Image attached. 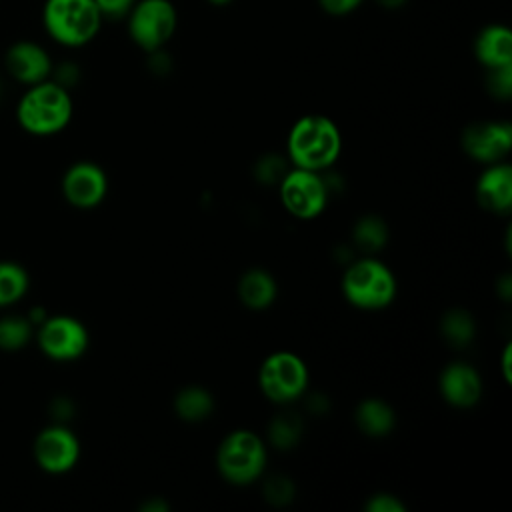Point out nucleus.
<instances>
[{
	"mask_svg": "<svg viewBox=\"0 0 512 512\" xmlns=\"http://www.w3.org/2000/svg\"><path fill=\"white\" fill-rule=\"evenodd\" d=\"M174 408L182 420L200 422L212 414L214 400H212L210 392H206L204 388L190 386V388H184L178 392V396L174 400Z\"/></svg>",
	"mask_w": 512,
	"mask_h": 512,
	"instance_id": "aec40b11",
	"label": "nucleus"
},
{
	"mask_svg": "<svg viewBox=\"0 0 512 512\" xmlns=\"http://www.w3.org/2000/svg\"><path fill=\"white\" fill-rule=\"evenodd\" d=\"M30 288L26 268L12 260H0V308L20 302Z\"/></svg>",
	"mask_w": 512,
	"mask_h": 512,
	"instance_id": "6ab92c4d",
	"label": "nucleus"
},
{
	"mask_svg": "<svg viewBox=\"0 0 512 512\" xmlns=\"http://www.w3.org/2000/svg\"><path fill=\"white\" fill-rule=\"evenodd\" d=\"M476 60L490 68L512 64V32L504 24H488L474 38Z\"/></svg>",
	"mask_w": 512,
	"mask_h": 512,
	"instance_id": "2eb2a0df",
	"label": "nucleus"
},
{
	"mask_svg": "<svg viewBox=\"0 0 512 512\" xmlns=\"http://www.w3.org/2000/svg\"><path fill=\"white\" fill-rule=\"evenodd\" d=\"M4 66H6L8 74L24 86L44 82L54 72L50 54L40 44H36L32 40L14 42L6 50Z\"/></svg>",
	"mask_w": 512,
	"mask_h": 512,
	"instance_id": "f8f14e48",
	"label": "nucleus"
},
{
	"mask_svg": "<svg viewBox=\"0 0 512 512\" xmlns=\"http://www.w3.org/2000/svg\"><path fill=\"white\" fill-rule=\"evenodd\" d=\"M440 392L448 404L470 408L480 400L482 380L470 364L454 362L446 366L440 376Z\"/></svg>",
	"mask_w": 512,
	"mask_h": 512,
	"instance_id": "4468645a",
	"label": "nucleus"
},
{
	"mask_svg": "<svg viewBox=\"0 0 512 512\" xmlns=\"http://www.w3.org/2000/svg\"><path fill=\"white\" fill-rule=\"evenodd\" d=\"M258 382L266 398L284 404L296 400L308 386V368L292 352L270 354L258 374Z\"/></svg>",
	"mask_w": 512,
	"mask_h": 512,
	"instance_id": "6e6552de",
	"label": "nucleus"
},
{
	"mask_svg": "<svg viewBox=\"0 0 512 512\" xmlns=\"http://www.w3.org/2000/svg\"><path fill=\"white\" fill-rule=\"evenodd\" d=\"M340 148V130L326 116H304L288 134V154L296 168L312 172L324 170L338 158Z\"/></svg>",
	"mask_w": 512,
	"mask_h": 512,
	"instance_id": "f03ea898",
	"label": "nucleus"
},
{
	"mask_svg": "<svg viewBox=\"0 0 512 512\" xmlns=\"http://www.w3.org/2000/svg\"><path fill=\"white\" fill-rule=\"evenodd\" d=\"M266 496L274 504H284L292 498V484L288 482V478H272L266 484Z\"/></svg>",
	"mask_w": 512,
	"mask_h": 512,
	"instance_id": "cd10ccee",
	"label": "nucleus"
},
{
	"mask_svg": "<svg viewBox=\"0 0 512 512\" xmlns=\"http://www.w3.org/2000/svg\"><path fill=\"white\" fill-rule=\"evenodd\" d=\"M106 190V174L94 162H76L62 176V194L74 208L88 210L98 206L104 200Z\"/></svg>",
	"mask_w": 512,
	"mask_h": 512,
	"instance_id": "9b49d317",
	"label": "nucleus"
},
{
	"mask_svg": "<svg viewBox=\"0 0 512 512\" xmlns=\"http://www.w3.org/2000/svg\"><path fill=\"white\" fill-rule=\"evenodd\" d=\"M464 150L480 162H496L512 148V126L508 122H480L466 128Z\"/></svg>",
	"mask_w": 512,
	"mask_h": 512,
	"instance_id": "ddd939ff",
	"label": "nucleus"
},
{
	"mask_svg": "<svg viewBox=\"0 0 512 512\" xmlns=\"http://www.w3.org/2000/svg\"><path fill=\"white\" fill-rule=\"evenodd\" d=\"M32 454L44 472L64 474L76 466L80 458V442L70 428L52 424L36 434Z\"/></svg>",
	"mask_w": 512,
	"mask_h": 512,
	"instance_id": "9d476101",
	"label": "nucleus"
},
{
	"mask_svg": "<svg viewBox=\"0 0 512 512\" xmlns=\"http://www.w3.org/2000/svg\"><path fill=\"white\" fill-rule=\"evenodd\" d=\"M102 20L94 0H46L42 8L46 34L66 48H80L92 42L100 32Z\"/></svg>",
	"mask_w": 512,
	"mask_h": 512,
	"instance_id": "7ed1b4c3",
	"label": "nucleus"
},
{
	"mask_svg": "<svg viewBox=\"0 0 512 512\" xmlns=\"http://www.w3.org/2000/svg\"><path fill=\"white\" fill-rule=\"evenodd\" d=\"M508 358H510V346L504 350V374L510 380V368H508Z\"/></svg>",
	"mask_w": 512,
	"mask_h": 512,
	"instance_id": "7c9ffc66",
	"label": "nucleus"
},
{
	"mask_svg": "<svg viewBox=\"0 0 512 512\" xmlns=\"http://www.w3.org/2000/svg\"><path fill=\"white\" fill-rule=\"evenodd\" d=\"M406 2H408V0H376V4L382 6V8H386V10H398V8H402Z\"/></svg>",
	"mask_w": 512,
	"mask_h": 512,
	"instance_id": "c756f323",
	"label": "nucleus"
},
{
	"mask_svg": "<svg viewBox=\"0 0 512 512\" xmlns=\"http://www.w3.org/2000/svg\"><path fill=\"white\" fill-rule=\"evenodd\" d=\"M342 290L346 300L356 308L378 310L394 300L396 280L390 268L380 260L362 258L346 270Z\"/></svg>",
	"mask_w": 512,
	"mask_h": 512,
	"instance_id": "20e7f679",
	"label": "nucleus"
},
{
	"mask_svg": "<svg viewBox=\"0 0 512 512\" xmlns=\"http://www.w3.org/2000/svg\"><path fill=\"white\" fill-rule=\"evenodd\" d=\"M366 510H370V512H402L404 504L392 494H376L368 500Z\"/></svg>",
	"mask_w": 512,
	"mask_h": 512,
	"instance_id": "c85d7f7f",
	"label": "nucleus"
},
{
	"mask_svg": "<svg viewBox=\"0 0 512 512\" xmlns=\"http://www.w3.org/2000/svg\"><path fill=\"white\" fill-rule=\"evenodd\" d=\"M126 20L132 42L144 52H154L174 36L178 12L170 0H136Z\"/></svg>",
	"mask_w": 512,
	"mask_h": 512,
	"instance_id": "423d86ee",
	"label": "nucleus"
},
{
	"mask_svg": "<svg viewBox=\"0 0 512 512\" xmlns=\"http://www.w3.org/2000/svg\"><path fill=\"white\" fill-rule=\"evenodd\" d=\"M206 2L212 6H228L232 0H206Z\"/></svg>",
	"mask_w": 512,
	"mask_h": 512,
	"instance_id": "2f4dec72",
	"label": "nucleus"
},
{
	"mask_svg": "<svg viewBox=\"0 0 512 512\" xmlns=\"http://www.w3.org/2000/svg\"><path fill=\"white\" fill-rule=\"evenodd\" d=\"M444 338L454 346H464L474 338V320L464 310H450L440 324Z\"/></svg>",
	"mask_w": 512,
	"mask_h": 512,
	"instance_id": "5701e85b",
	"label": "nucleus"
},
{
	"mask_svg": "<svg viewBox=\"0 0 512 512\" xmlns=\"http://www.w3.org/2000/svg\"><path fill=\"white\" fill-rule=\"evenodd\" d=\"M478 200L494 212H508L512 204V168L508 164L490 166L476 184Z\"/></svg>",
	"mask_w": 512,
	"mask_h": 512,
	"instance_id": "dca6fc26",
	"label": "nucleus"
},
{
	"mask_svg": "<svg viewBox=\"0 0 512 512\" xmlns=\"http://www.w3.org/2000/svg\"><path fill=\"white\" fill-rule=\"evenodd\" d=\"M102 18H112L120 20L126 18V14L132 10L136 0H94Z\"/></svg>",
	"mask_w": 512,
	"mask_h": 512,
	"instance_id": "a878e982",
	"label": "nucleus"
},
{
	"mask_svg": "<svg viewBox=\"0 0 512 512\" xmlns=\"http://www.w3.org/2000/svg\"><path fill=\"white\" fill-rule=\"evenodd\" d=\"M34 332L36 328L28 320V316L10 314L0 318V350L4 352L22 350L34 338Z\"/></svg>",
	"mask_w": 512,
	"mask_h": 512,
	"instance_id": "412c9836",
	"label": "nucleus"
},
{
	"mask_svg": "<svg viewBox=\"0 0 512 512\" xmlns=\"http://www.w3.org/2000/svg\"><path fill=\"white\" fill-rule=\"evenodd\" d=\"M280 198L284 208L296 218H314L328 202V186L318 172L294 168L282 176Z\"/></svg>",
	"mask_w": 512,
	"mask_h": 512,
	"instance_id": "1a4fd4ad",
	"label": "nucleus"
},
{
	"mask_svg": "<svg viewBox=\"0 0 512 512\" xmlns=\"http://www.w3.org/2000/svg\"><path fill=\"white\" fill-rule=\"evenodd\" d=\"M388 230L384 220L376 216H364L354 226V242L364 252H376L386 244Z\"/></svg>",
	"mask_w": 512,
	"mask_h": 512,
	"instance_id": "4be33fe9",
	"label": "nucleus"
},
{
	"mask_svg": "<svg viewBox=\"0 0 512 512\" xmlns=\"http://www.w3.org/2000/svg\"><path fill=\"white\" fill-rule=\"evenodd\" d=\"M34 336L42 354L56 362L76 360L88 348L86 326L78 318L66 314L46 316L36 326Z\"/></svg>",
	"mask_w": 512,
	"mask_h": 512,
	"instance_id": "0eeeda50",
	"label": "nucleus"
},
{
	"mask_svg": "<svg viewBox=\"0 0 512 512\" xmlns=\"http://www.w3.org/2000/svg\"><path fill=\"white\" fill-rule=\"evenodd\" d=\"M488 90L496 98H510L512 94V64L488 70Z\"/></svg>",
	"mask_w": 512,
	"mask_h": 512,
	"instance_id": "393cba45",
	"label": "nucleus"
},
{
	"mask_svg": "<svg viewBox=\"0 0 512 512\" xmlns=\"http://www.w3.org/2000/svg\"><path fill=\"white\" fill-rule=\"evenodd\" d=\"M238 294L244 306L252 310H264L276 298V282L266 270L254 268L242 274L238 282Z\"/></svg>",
	"mask_w": 512,
	"mask_h": 512,
	"instance_id": "f3484780",
	"label": "nucleus"
},
{
	"mask_svg": "<svg viewBox=\"0 0 512 512\" xmlns=\"http://www.w3.org/2000/svg\"><path fill=\"white\" fill-rule=\"evenodd\" d=\"M220 474L238 486L254 482L266 466L264 442L250 430L230 432L216 454Z\"/></svg>",
	"mask_w": 512,
	"mask_h": 512,
	"instance_id": "39448f33",
	"label": "nucleus"
},
{
	"mask_svg": "<svg viewBox=\"0 0 512 512\" xmlns=\"http://www.w3.org/2000/svg\"><path fill=\"white\" fill-rule=\"evenodd\" d=\"M356 424L358 428L374 438L386 436L394 428V412L392 408L378 398H368L360 402L356 408Z\"/></svg>",
	"mask_w": 512,
	"mask_h": 512,
	"instance_id": "a211bd4d",
	"label": "nucleus"
},
{
	"mask_svg": "<svg viewBox=\"0 0 512 512\" xmlns=\"http://www.w3.org/2000/svg\"><path fill=\"white\" fill-rule=\"evenodd\" d=\"M302 432V422L296 414H280L270 422V440L276 448L286 450L292 448Z\"/></svg>",
	"mask_w": 512,
	"mask_h": 512,
	"instance_id": "b1692460",
	"label": "nucleus"
},
{
	"mask_svg": "<svg viewBox=\"0 0 512 512\" xmlns=\"http://www.w3.org/2000/svg\"><path fill=\"white\" fill-rule=\"evenodd\" d=\"M364 0H318V6L330 16H348L356 12Z\"/></svg>",
	"mask_w": 512,
	"mask_h": 512,
	"instance_id": "bb28decb",
	"label": "nucleus"
},
{
	"mask_svg": "<svg viewBox=\"0 0 512 512\" xmlns=\"http://www.w3.org/2000/svg\"><path fill=\"white\" fill-rule=\"evenodd\" d=\"M72 98L68 88L56 80L28 86L16 104L18 126L32 136H52L62 132L72 120Z\"/></svg>",
	"mask_w": 512,
	"mask_h": 512,
	"instance_id": "f257e3e1",
	"label": "nucleus"
}]
</instances>
